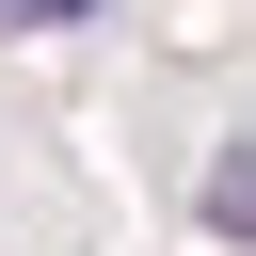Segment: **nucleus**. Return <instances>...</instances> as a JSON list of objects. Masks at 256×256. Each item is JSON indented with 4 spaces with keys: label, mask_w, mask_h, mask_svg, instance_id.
I'll list each match as a JSON object with an SVG mask.
<instances>
[{
    "label": "nucleus",
    "mask_w": 256,
    "mask_h": 256,
    "mask_svg": "<svg viewBox=\"0 0 256 256\" xmlns=\"http://www.w3.org/2000/svg\"><path fill=\"white\" fill-rule=\"evenodd\" d=\"M32 16H96V0H32Z\"/></svg>",
    "instance_id": "nucleus-2"
},
{
    "label": "nucleus",
    "mask_w": 256,
    "mask_h": 256,
    "mask_svg": "<svg viewBox=\"0 0 256 256\" xmlns=\"http://www.w3.org/2000/svg\"><path fill=\"white\" fill-rule=\"evenodd\" d=\"M208 224H224V240H256V144H224V160H208Z\"/></svg>",
    "instance_id": "nucleus-1"
}]
</instances>
